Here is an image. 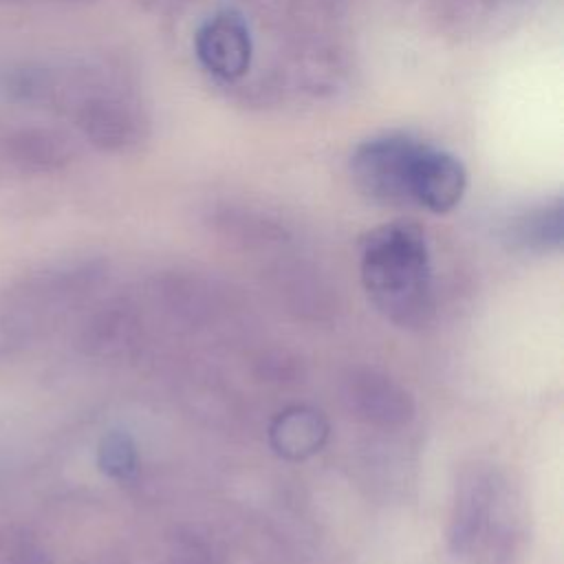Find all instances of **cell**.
Returning <instances> with one entry per match:
<instances>
[{
    "mask_svg": "<svg viewBox=\"0 0 564 564\" xmlns=\"http://www.w3.org/2000/svg\"><path fill=\"white\" fill-rule=\"evenodd\" d=\"M99 465L108 476L123 478L134 469V447L126 434H108L99 447Z\"/></svg>",
    "mask_w": 564,
    "mask_h": 564,
    "instance_id": "cell-8",
    "label": "cell"
},
{
    "mask_svg": "<svg viewBox=\"0 0 564 564\" xmlns=\"http://www.w3.org/2000/svg\"><path fill=\"white\" fill-rule=\"evenodd\" d=\"M412 205L434 214L454 209L467 189V170L447 150L423 143L412 170Z\"/></svg>",
    "mask_w": 564,
    "mask_h": 564,
    "instance_id": "cell-6",
    "label": "cell"
},
{
    "mask_svg": "<svg viewBox=\"0 0 564 564\" xmlns=\"http://www.w3.org/2000/svg\"><path fill=\"white\" fill-rule=\"evenodd\" d=\"M79 137L62 123L42 119L7 121L0 137V170L22 176L55 174L79 154Z\"/></svg>",
    "mask_w": 564,
    "mask_h": 564,
    "instance_id": "cell-4",
    "label": "cell"
},
{
    "mask_svg": "<svg viewBox=\"0 0 564 564\" xmlns=\"http://www.w3.org/2000/svg\"><path fill=\"white\" fill-rule=\"evenodd\" d=\"M425 141L405 132H383L359 143L350 156L355 187L379 205H412V170Z\"/></svg>",
    "mask_w": 564,
    "mask_h": 564,
    "instance_id": "cell-3",
    "label": "cell"
},
{
    "mask_svg": "<svg viewBox=\"0 0 564 564\" xmlns=\"http://www.w3.org/2000/svg\"><path fill=\"white\" fill-rule=\"evenodd\" d=\"M194 55L218 82L242 79L253 62V35L247 18L223 9L203 20L194 33Z\"/></svg>",
    "mask_w": 564,
    "mask_h": 564,
    "instance_id": "cell-5",
    "label": "cell"
},
{
    "mask_svg": "<svg viewBox=\"0 0 564 564\" xmlns=\"http://www.w3.org/2000/svg\"><path fill=\"white\" fill-rule=\"evenodd\" d=\"M68 126L82 143L108 154L134 150L150 132L148 112L134 90L104 66L95 68L93 79L75 101Z\"/></svg>",
    "mask_w": 564,
    "mask_h": 564,
    "instance_id": "cell-2",
    "label": "cell"
},
{
    "mask_svg": "<svg viewBox=\"0 0 564 564\" xmlns=\"http://www.w3.org/2000/svg\"><path fill=\"white\" fill-rule=\"evenodd\" d=\"M509 240L513 247L524 251H553L562 245L564 236V209L562 200L542 203L524 209L509 223Z\"/></svg>",
    "mask_w": 564,
    "mask_h": 564,
    "instance_id": "cell-7",
    "label": "cell"
},
{
    "mask_svg": "<svg viewBox=\"0 0 564 564\" xmlns=\"http://www.w3.org/2000/svg\"><path fill=\"white\" fill-rule=\"evenodd\" d=\"M361 282L372 304L401 326L425 322L432 308V267L423 229L392 220L361 245Z\"/></svg>",
    "mask_w": 564,
    "mask_h": 564,
    "instance_id": "cell-1",
    "label": "cell"
},
{
    "mask_svg": "<svg viewBox=\"0 0 564 564\" xmlns=\"http://www.w3.org/2000/svg\"><path fill=\"white\" fill-rule=\"evenodd\" d=\"M57 2H68V4H82V2H90V0H57Z\"/></svg>",
    "mask_w": 564,
    "mask_h": 564,
    "instance_id": "cell-10",
    "label": "cell"
},
{
    "mask_svg": "<svg viewBox=\"0 0 564 564\" xmlns=\"http://www.w3.org/2000/svg\"><path fill=\"white\" fill-rule=\"evenodd\" d=\"M33 2H37V0H0V4H7V7H26Z\"/></svg>",
    "mask_w": 564,
    "mask_h": 564,
    "instance_id": "cell-9",
    "label": "cell"
}]
</instances>
